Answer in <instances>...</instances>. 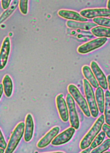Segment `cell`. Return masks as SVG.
Segmentation results:
<instances>
[{
  "mask_svg": "<svg viewBox=\"0 0 110 153\" xmlns=\"http://www.w3.org/2000/svg\"><path fill=\"white\" fill-rule=\"evenodd\" d=\"M105 121V115L101 114L99 117L97 119V120L96 121V122L94 123L93 126L90 128L89 132L85 134V136L83 137L82 141H80V148L82 150L86 149V148H89V146H91V143L94 140V139L96 138L98 133H100L99 132L102 129V127L103 124H104Z\"/></svg>",
  "mask_w": 110,
  "mask_h": 153,
  "instance_id": "6da1fadb",
  "label": "cell"
},
{
  "mask_svg": "<svg viewBox=\"0 0 110 153\" xmlns=\"http://www.w3.org/2000/svg\"><path fill=\"white\" fill-rule=\"evenodd\" d=\"M83 86H84L85 97H86L87 102L88 103L91 115L93 117H96L99 113V110H98L97 103H96V96L94 93L93 87L86 79H83Z\"/></svg>",
  "mask_w": 110,
  "mask_h": 153,
  "instance_id": "7a4b0ae2",
  "label": "cell"
},
{
  "mask_svg": "<svg viewBox=\"0 0 110 153\" xmlns=\"http://www.w3.org/2000/svg\"><path fill=\"white\" fill-rule=\"evenodd\" d=\"M24 130H25V124L23 122H20L17 125L11 134L5 153H13L15 151V148H17L24 134Z\"/></svg>",
  "mask_w": 110,
  "mask_h": 153,
  "instance_id": "3957f363",
  "label": "cell"
},
{
  "mask_svg": "<svg viewBox=\"0 0 110 153\" xmlns=\"http://www.w3.org/2000/svg\"><path fill=\"white\" fill-rule=\"evenodd\" d=\"M68 91L69 93L72 96V97L74 99L77 103L79 105L80 109L82 110L83 113H84L87 117L91 116V112L89 111V108L88 105L87 100L84 98L81 93L79 91V90L75 85L69 84L68 86Z\"/></svg>",
  "mask_w": 110,
  "mask_h": 153,
  "instance_id": "277c9868",
  "label": "cell"
},
{
  "mask_svg": "<svg viewBox=\"0 0 110 153\" xmlns=\"http://www.w3.org/2000/svg\"><path fill=\"white\" fill-rule=\"evenodd\" d=\"M66 102L68 107L69 121H70L71 126L77 130L80 127V121L78 118L77 111L76 108V104L74 102V99L70 94H68L66 97Z\"/></svg>",
  "mask_w": 110,
  "mask_h": 153,
  "instance_id": "5b68a950",
  "label": "cell"
},
{
  "mask_svg": "<svg viewBox=\"0 0 110 153\" xmlns=\"http://www.w3.org/2000/svg\"><path fill=\"white\" fill-rule=\"evenodd\" d=\"M107 41V38L99 37L91 40V41L85 43L78 48V52L80 54H87L91 51L99 48L103 46Z\"/></svg>",
  "mask_w": 110,
  "mask_h": 153,
  "instance_id": "8992f818",
  "label": "cell"
},
{
  "mask_svg": "<svg viewBox=\"0 0 110 153\" xmlns=\"http://www.w3.org/2000/svg\"><path fill=\"white\" fill-rule=\"evenodd\" d=\"M80 14L86 19L110 17V10L107 8H90L80 11Z\"/></svg>",
  "mask_w": 110,
  "mask_h": 153,
  "instance_id": "52a82bcc",
  "label": "cell"
},
{
  "mask_svg": "<svg viewBox=\"0 0 110 153\" xmlns=\"http://www.w3.org/2000/svg\"><path fill=\"white\" fill-rule=\"evenodd\" d=\"M56 102V106H57L58 112L60 119H62V121L67 122L69 119V111L68 107H67V102L63 97V94H60L56 97L55 99Z\"/></svg>",
  "mask_w": 110,
  "mask_h": 153,
  "instance_id": "ba28073f",
  "label": "cell"
},
{
  "mask_svg": "<svg viewBox=\"0 0 110 153\" xmlns=\"http://www.w3.org/2000/svg\"><path fill=\"white\" fill-rule=\"evenodd\" d=\"M91 69L94 73L96 79H97L100 86L103 89H107L108 88L107 79L106 78V76H105L102 70L100 69L97 63L94 62V61L91 62Z\"/></svg>",
  "mask_w": 110,
  "mask_h": 153,
  "instance_id": "9c48e42d",
  "label": "cell"
},
{
  "mask_svg": "<svg viewBox=\"0 0 110 153\" xmlns=\"http://www.w3.org/2000/svg\"><path fill=\"white\" fill-rule=\"evenodd\" d=\"M75 130L76 129L73 127L68 128L60 134H58V136H56L51 143L53 146H60L67 143L73 137L74 133H75Z\"/></svg>",
  "mask_w": 110,
  "mask_h": 153,
  "instance_id": "30bf717a",
  "label": "cell"
},
{
  "mask_svg": "<svg viewBox=\"0 0 110 153\" xmlns=\"http://www.w3.org/2000/svg\"><path fill=\"white\" fill-rule=\"evenodd\" d=\"M10 52V40L8 37H5L2 43L0 53V69L3 70L7 64L8 56Z\"/></svg>",
  "mask_w": 110,
  "mask_h": 153,
  "instance_id": "8fae6325",
  "label": "cell"
},
{
  "mask_svg": "<svg viewBox=\"0 0 110 153\" xmlns=\"http://www.w3.org/2000/svg\"><path fill=\"white\" fill-rule=\"evenodd\" d=\"M60 132V128L55 126L49 130L40 140L38 141L37 146L38 148H44L46 147L49 143L52 142V141L57 136L58 132Z\"/></svg>",
  "mask_w": 110,
  "mask_h": 153,
  "instance_id": "7c38bea8",
  "label": "cell"
},
{
  "mask_svg": "<svg viewBox=\"0 0 110 153\" xmlns=\"http://www.w3.org/2000/svg\"><path fill=\"white\" fill-rule=\"evenodd\" d=\"M58 15L64 19L71 20V21H76V22H87L88 19L86 18L83 17L80 15V14L78 13L77 12H75L73 10H60L58 11Z\"/></svg>",
  "mask_w": 110,
  "mask_h": 153,
  "instance_id": "4fadbf2b",
  "label": "cell"
},
{
  "mask_svg": "<svg viewBox=\"0 0 110 153\" xmlns=\"http://www.w3.org/2000/svg\"><path fill=\"white\" fill-rule=\"evenodd\" d=\"M67 26L71 29H80V30H89L97 26V24L94 22H81L69 20L67 22Z\"/></svg>",
  "mask_w": 110,
  "mask_h": 153,
  "instance_id": "5bb4252c",
  "label": "cell"
},
{
  "mask_svg": "<svg viewBox=\"0 0 110 153\" xmlns=\"http://www.w3.org/2000/svg\"><path fill=\"white\" fill-rule=\"evenodd\" d=\"M34 130V121L31 114H28L25 119V130H24V140L28 142L31 140Z\"/></svg>",
  "mask_w": 110,
  "mask_h": 153,
  "instance_id": "9a60e30c",
  "label": "cell"
},
{
  "mask_svg": "<svg viewBox=\"0 0 110 153\" xmlns=\"http://www.w3.org/2000/svg\"><path fill=\"white\" fill-rule=\"evenodd\" d=\"M82 74L85 79L88 81L89 84L91 85L92 87L98 88L99 87V84H98L97 79H96L93 72H92L91 68H89L88 66H84L82 69Z\"/></svg>",
  "mask_w": 110,
  "mask_h": 153,
  "instance_id": "2e32d148",
  "label": "cell"
},
{
  "mask_svg": "<svg viewBox=\"0 0 110 153\" xmlns=\"http://www.w3.org/2000/svg\"><path fill=\"white\" fill-rule=\"evenodd\" d=\"M96 100L97 105L100 113H103L105 111V94L103 89L101 87H98L96 91Z\"/></svg>",
  "mask_w": 110,
  "mask_h": 153,
  "instance_id": "e0dca14e",
  "label": "cell"
},
{
  "mask_svg": "<svg viewBox=\"0 0 110 153\" xmlns=\"http://www.w3.org/2000/svg\"><path fill=\"white\" fill-rule=\"evenodd\" d=\"M2 84L4 86V93L7 97H10L13 93V81L10 76L8 75H6L4 76Z\"/></svg>",
  "mask_w": 110,
  "mask_h": 153,
  "instance_id": "ac0fdd59",
  "label": "cell"
},
{
  "mask_svg": "<svg viewBox=\"0 0 110 153\" xmlns=\"http://www.w3.org/2000/svg\"><path fill=\"white\" fill-rule=\"evenodd\" d=\"M91 33L96 37L110 38V28L106 27L96 26L91 29Z\"/></svg>",
  "mask_w": 110,
  "mask_h": 153,
  "instance_id": "d6986e66",
  "label": "cell"
},
{
  "mask_svg": "<svg viewBox=\"0 0 110 153\" xmlns=\"http://www.w3.org/2000/svg\"><path fill=\"white\" fill-rule=\"evenodd\" d=\"M105 119L107 125L110 126V92L107 91L105 94Z\"/></svg>",
  "mask_w": 110,
  "mask_h": 153,
  "instance_id": "ffe728a7",
  "label": "cell"
},
{
  "mask_svg": "<svg viewBox=\"0 0 110 153\" xmlns=\"http://www.w3.org/2000/svg\"><path fill=\"white\" fill-rule=\"evenodd\" d=\"M19 1H17V0H14V1H12V4H11L10 7L7 9V10L4 11V12L1 15V18H0V20H1V23H3V22L8 19L11 15L13 14V13L14 12L15 9H16L17 5H19Z\"/></svg>",
  "mask_w": 110,
  "mask_h": 153,
  "instance_id": "44dd1931",
  "label": "cell"
},
{
  "mask_svg": "<svg viewBox=\"0 0 110 153\" xmlns=\"http://www.w3.org/2000/svg\"><path fill=\"white\" fill-rule=\"evenodd\" d=\"M110 148V139H106L100 146H98L95 149L92 150L91 153H104Z\"/></svg>",
  "mask_w": 110,
  "mask_h": 153,
  "instance_id": "7402d4cb",
  "label": "cell"
},
{
  "mask_svg": "<svg viewBox=\"0 0 110 153\" xmlns=\"http://www.w3.org/2000/svg\"><path fill=\"white\" fill-rule=\"evenodd\" d=\"M105 137V132L104 131L100 132V133L96 136V138L94 139L93 142L91 143V144L90 146V148H91V150L95 149V148H97L98 146H100L101 143H103V141H104Z\"/></svg>",
  "mask_w": 110,
  "mask_h": 153,
  "instance_id": "603a6c76",
  "label": "cell"
},
{
  "mask_svg": "<svg viewBox=\"0 0 110 153\" xmlns=\"http://www.w3.org/2000/svg\"><path fill=\"white\" fill-rule=\"evenodd\" d=\"M94 23H95L100 26L106 27V28H110V19L105 17H98L94 18L93 19Z\"/></svg>",
  "mask_w": 110,
  "mask_h": 153,
  "instance_id": "cb8c5ba5",
  "label": "cell"
},
{
  "mask_svg": "<svg viewBox=\"0 0 110 153\" xmlns=\"http://www.w3.org/2000/svg\"><path fill=\"white\" fill-rule=\"evenodd\" d=\"M28 1H19V8L21 13L23 15H26L28 13Z\"/></svg>",
  "mask_w": 110,
  "mask_h": 153,
  "instance_id": "d4e9b609",
  "label": "cell"
},
{
  "mask_svg": "<svg viewBox=\"0 0 110 153\" xmlns=\"http://www.w3.org/2000/svg\"><path fill=\"white\" fill-rule=\"evenodd\" d=\"M7 144L5 141V139L2 134L1 130L0 131V153H4L5 152L6 148H7Z\"/></svg>",
  "mask_w": 110,
  "mask_h": 153,
  "instance_id": "484cf974",
  "label": "cell"
},
{
  "mask_svg": "<svg viewBox=\"0 0 110 153\" xmlns=\"http://www.w3.org/2000/svg\"><path fill=\"white\" fill-rule=\"evenodd\" d=\"M10 3H12V1H11V0H1V6L4 10H7V9L9 8Z\"/></svg>",
  "mask_w": 110,
  "mask_h": 153,
  "instance_id": "4316f807",
  "label": "cell"
},
{
  "mask_svg": "<svg viewBox=\"0 0 110 153\" xmlns=\"http://www.w3.org/2000/svg\"><path fill=\"white\" fill-rule=\"evenodd\" d=\"M102 129L105 132V134H107V137L110 139V126L107 124H103Z\"/></svg>",
  "mask_w": 110,
  "mask_h": 153,
  "instance_id": "83f0119b",
  "label": "cell"
},
{
  "mask_svg": "<svg viewBox=\"0 0 110 153\" xmlns=\"http://www.w3.org/2000/svg\"><path fill=\"white\" fill-rule=\"evenodd\" d=\"M91 148H87L86 149L83 150L80 153H91Z\"/></svg>",
  "mask_w": 110,
  "mask_h": 153,
  "instance_id": "f1b7e54d",
  "label": "cell"
},
{
  "mask_svg": "<svg viewBox=\"0 0 110 153\" xmlns=\"http://www.w3.org/2000/svg\"><path fill=\"white\" fill-rule=\"evenodd\" d=\"M3 92H4V86H3V84H0V97H1L2 94H3Z\"/></svg>",
  "mask_w": 110,
  "mask_h": 153,
  "instance_id": "f546056e",
  "label": "cell"
},
{
  "mask_svg": "<svg viewBox=\"0 0 110 153\" xmlns=\"http://www.w3.org/2000/svg\"><path fill=\"white\" fill-rule=\"evenodd\" d=\"M107 84H108V88L109 89V92H110V75L107 76Z\"/></svg>",
  "mask_w": 110,
  "mask_h": 153,
  "instance_id": "4dcf8cb0",
  "label": "cell"
},
{
  "mask_svg": "<svg viewBox=\"0 0 110 153\" xmlns=\"http://www.w3.org/2000/svg\"><path fill=\"white\" fill-rule=\"evenodd\" d=\"M107 9H109V10H110V1H107Z\"/></svg>",
  "mask_w": 110,
  "mask_h": 153,
  "instance_id": "1f68e13d",
  "label": "cell"
},
{
  "mask_svg": "<svg viewBox=\"0 0 110 153\" xmlns=\"http://www.w3.org/2000/svg\"><path fill=\"white\" fill-rule=\"evenodd\" d=\"M46 153H64L63 152H46Z\"/></svg>",
  "mask_w": 110,
  "mask_h": 153,
  "instance_id": "d6a6232c",
  "label": "cell"
},
{
  "mask_svg": "<svg viewBox=\"0 0 110 153\" xmlns=\"http://www.w3.org/2000/svg\"><path fill=\"white\" fill-rule=\"evenodd\" d=\"M104 153H110V152H104Z\"/></svg>",
  "mask_w": 110,
  "mask_h": 153,
  "instance_id": "836d02e7",
  "label": "cell"
},
{
  "mask_svg": "<svg viewBox=\"0 0 110 153\" xmlns=\"http://www.w3.org/2000/svg\"></svg>",
  "mask_w": 110,
  "mask_h": 153,
  "instance_id": "e575fe53",
  "label": "cell"
}]
</instances>
